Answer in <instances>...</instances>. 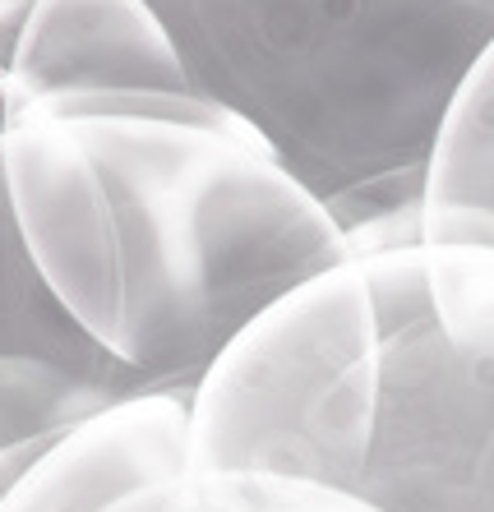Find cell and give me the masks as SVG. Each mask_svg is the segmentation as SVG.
I'll list each match as a JSON object with an SVG mask.
<instances>
[{
	"mask_svg": "<svg viewBox=\"0 0 494 512\" xmlns=\"http://www.w3.org/2000/svg\"><path fill=\"white\" fill-rule=\"evenodd\" d=\"M0 171L47 286L157 388L194 393L250 323L356 254L273 148L194 88L42 97L5 125Z\"/></svg>",
	"mask_w": 494,
	"mask_h": 512,
	"instance_id": "cell-1",
	"label": "cell"
},
{
	"mask_svg": "<svg viewBox=\"0 0 494 512\" xmlns=\"http://www.w3.org/2000/svg\"><path fill=\"white\" fill-rule=\"evenodd\" d=\"M194 466H264L379 512H494V245L342 259L199 379Z\"/></svg>",
	"mask_w": 494,
	"mask_h": 512,
	"instance_id": "cell-2",
	"label": "cell"
},
{
	"mask_svg": "<svg viewBox=\"0 0 494 512\" xmlns=\"http://www.w3.org/2000/svg\"><path fill=\"white\" fill-rule=\"evenodd\" d=\"M194 93L241 116L351 250L421 236L444 116L494 0H148Z\"/></svg>",
	"mask_w": 494,
	"mask_h": 512,
	"instance_id": "cell-3",
	"label": "cell"
},
{
	"mask_svg": "<svg viewBox=\"0 0 494 512\" xmlns=\"http://www.w3.org/2000/svg\"><path fill=\"white\" fill-rule=\"evenodd\" d=\"M157 388L65 310L33 263L0 171V494L74 420Z\"/></svg>",
	"mask_w": 494,
	"mask_h": 512,
	"instance_id": "cell-4",
	"label": "cell"
},
{
	"mask_svg": "<svg viewBox=\"0 0 494 512\" xmlns=\"http://www.w3.org/2000/svg\"><path fill=\"white\" fill-rule=\"evenodd\" d=\"M190 402L181 388H144L74 420L19 471L0 512H107L194 466Z\"/></svg>",
	"mask_w": 494,
	"mask_h": 512,
	"instance_id": "cell-5",
	"label": "cell"
},
{
	"mask_svg": "<svg viewBox=\"0 0 494 512\" xmlns=\"http://www.w3.org/2000/svg\"><path fill=\"white\" fill-rule=\"evenodd\" d=\"M107 88H190L162 14L148 0H33L5 70L10 120L42 97Z\"/></svg>",
	"mask_w": 494,
	"mask_h": 512,
	"instance_id": "cell-6",
	"label": "cell"
},
{
	"mask_svg": "<svg viewBox=\"0 0 494 512\" xmlns=\"http://www.w3.org/2000/svg\"><path fill=\"white\" fill-rule=\"evenodd\" d=\"M421 236L494 245V42L444 116L425 176Z\"/></svg>",
	"mask_w": 494,
	"mask_h": 512,
	"instance_id": "cell-7",
	"label": "cell"
},
{
	"mask_svg": "<svg viewBox=\"0 0 494 512\" xmlns=\"http://www.w3.org/2000/svg\"><path fill=\"white\" fill-rule=\"evenodd\" d=\"M107 512H379L351 489L264 466H190Z\"/></svg>",
	"mask_w": 494,
	"mask_h": 512,
	"instance_id": "cell-8",
	"label": "cell"
},
{
	"mask_svg": "<svg viewBox=\"0 0 494 512\" xmlns=\"http://www.w3.org/2000/svg\"><path fill=\"white\" fill-rule=\"evenodd\" d=\"M10 125V97H5V65H0V134Z\"/></svg>",
	"mask_w": 494,
	"mask_h": 512,
	"instance_id": "cell-9",
	"label": "cell"
}]
</instances>
